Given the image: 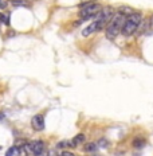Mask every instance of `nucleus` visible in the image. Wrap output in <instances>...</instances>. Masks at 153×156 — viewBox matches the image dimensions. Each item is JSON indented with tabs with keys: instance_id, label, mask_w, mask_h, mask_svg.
I'll list each match as a JSON object with an SVG mask.
<instances>
[{
	"instance_id": "f257e3e1",
	"label": "nucleus",
	"mask_w": 153,
	"mask_h": 156,
	"mask_svg": "<svg viewBox=\"0 0 153 156\" xmlns=\"http://www.w3.org/2000/svg\"><path fill=\"white\" fill-rule=\"evenodd\" d=\"M142 22V14L141 12H133L129 16H126L125 23H123L121 34L123 37H132L138 31V27Z\"/></svg>"
},
{
	"instance_id": "f03ea898",
	"label": "nucleus",
	"mask_w": 153,
	"mask_h": 156,
	"mask_svg": "<svg viewBox=\"0 0 153 156\" xmlns=\"http://www.w3.org/2000/svg\"><path fill=\"white\" fill-rule=\"evenodd\" d=\"M125 19L126 16L120 14V12H117V14L114 15V18L110 20V23L107 24L106 27V38L109 39V41H114V39L118 37L120 34H121L122 31V27H123V23H125Z\"/></svg>"
},
{
	"instance_id": "7ed1b4c3",
	"label": "nucleus",
	"mask_w": 153,
	"mask_h": 156,
	"mask_svg": "<svg viewBox=\"0 0 153 156\" xmlns=\"http://www.w3.org/2000/svg\"><path fill=\"white\" fill-rule=\"evenodd\" d=\"M117 14L116 9L113 7H110V5H105L101 11L97 14V16L93 19L94 22L97 23L98 26V31L103 30L105 27H107V24L110 23V20H112L113 18H114V15Z\"/></svg>"
},
{
	"instance_id": "20e7f679",
	"label": "nucleus",
	"mask_w": 153,
	"mask_h": 156,
	"mask_svg": "<svg viewBox=\"0 0 153 156\" xmlns=\"http://www.w3.org/2000/svg\"><path fill=\"white\" fill-rule=\"evenodd\" d=\"M103 7L98 3H93V2H87L83 5H81V11H79V19L81 20H87V19H94L97 16V14L102 9Z\"/></svg>"
},
{
	"instance_id": "39448f33",
	"label": "nucleus",
	"mask_w": 153,
	"mask_h": 156,
	"mask_svg": "<svg viewBox=\"0 0 153 156\" xmlns=\"http://www.w3.org/2000/svg\"><path fill=\"white\" fill-rule=\"evenodd\" d=\"M31 126L37 132H40L44 129V116L43 115H35L31 119Z\"/></svg>"
},
{
	"instance_id": "423d86ee",
	"label": "nucleus",
	"mask_w": 153,
	"mask_h": 156,
	"mask_svg": "<svg viewBox=\"0 0 153 156\" xmlns=\"http://www.w3.org/2000/svg\"><path fill=\"white\" fill-rule=\"evenodd\" d=\"M28 144H30V151L35 156H39L43 154V151H44V141L43 140H34V141L28 143Z\"/></svg>"
},
{
	"instance_id": "0eeeda50",
	"label": "nucleus",
	"mask_w": 153,
	"mask_h": 156,
	"mask_svg": "<svg viewBox=\"0 0 153 156\" xmlns=\"http://www.w3.org/2000/svg\"><path fill=\"white\" fill-rule=\"evenodd\" d=\"M94 32H98V26H97V23L93 20L86 28H83L82 30V35L83 37H90V35L94 34Z\"/></svg>"
},
{
	"instance_id": "6e6552de",
	"label": "nucleus",
	"mask_w": 153,
	"mask_h": 156,
	"mask_svg": "<svg viewBox=\"0 0 153 156\" xmlns=\"http://www.w3.org/2000/svg\"><path fill=\"white\" fill-rule=\"evenodd\" d=\"M98 143H94V141H92V143H86V144L83 145V151L85 152H87V154H94V152L98 149Z\"/></svg>"
},
{
	"instance_id": "1a4fd4ad",
	"label": "nucleus",
	"mask_w": 153,
	"mask_h": 156,
	"mask_svg": "<svg viewBox=\"0 0 153 156\" xmlns=\"http://www.w3.org/2000/svg\"><path fill=\"white\" fill-rule=\"evenodd\" d=\"M30 144H22V145H19L18 147V155L16 156H28L30 155Z\"/></svg>"
},
{
	"instance_id": "9d476101",
	"label": "nucleus",
	"mask_w": 153,
	"mask_h": 156,
	"mask_svg": "<svg viewBox=\"0 0 153 156\" xmlns=\"http://www.w3.org/2000/svg\"><path fill=\"white\" fill-rule=\"evenodd\" d=\"M145 144H146V140L144 137H141V136L134 137L133 139V141H132V145L134 148H142V147H145Z\"/></svg>"
},
{
	"instance_id": "9b49d317",
	"label": "nucleus",
	"mask_w": 153,
	"mask_h": 156,
	"mask_svg": "<svg viewBox=\"0 0 153 156\" xmlns=\"http://www.w3.org/2000/svg\"><path fill=\"white\" fill-rule=\"evenodd\" d=\"M86 141V136L83 135V133H78V135H75L73 137V143L75 145H78V144H83V143Z\"/></svg>"
},
{
	"instance_id": "f8f14e48",
	"label": "nucleus",
	"mask_w": 153,
	"mask_h": 156,
	"mask_svg": "<svg viewBox=\"0 0 153 156\" xmlns=\"http://www.w3.org/2000/svg\"><path fill=\"white\" fill-rule=\"evenodd\" d=\"M117 12H120V14H122L125 16H129L130 14H133V12H134V9L130 8V7H126V5H122V7H120L118 9H117Z\"/></svg>"
},
{
	"instance_id": "ddd939ff",
	"label": "nucleus",
	"mask_w": 153,
	"mask_h": 156,
	"mask_svg": "<svg viewBox=\"0 0 153 156\" xmlns=\"http://www.w3.org/2000/svg\"><path fill=\"white\" fill-rule=\"evenodd\" d=\"M9 23H11V18H9V14H3V12H0V24L9 26Z\"/></svg>"
},
{
	"instance_id": "4468645a",
	"label": "nucleus",
	"mask_w": 153,
	"mask_h": 156,
	"mask_svg": "<svg viewBox=\"0 0 153 156\" xmlns=\"http://www.w3.org/2000/svg\"><path fill=\"white\" fill-rule=\"evenodd\" d=\"M15 155H18V145H12L7 151V154H5V156H15Z\"/></svg>"
},
{
	"instance_id": "2eb2a0df",
	"label": "nucleus",
	"mask_w": 153,
	"mask_h": 156,
	"mask_svg": "<svg viewBox=\"0 0 153 156\" xmlns=\"http://www.w3.org/2000/svg\"><path fill=\"white\" fill-rule=\"evenodd\" d=\"M57 147L58 148H70V141H59Z\"/></svg>"
},
{
	"instance_id": "dca6fc26",
	"label": "nucleus",
	"mask_w": 153,
	"mask_h": 156,
	"mask_svg": "<svg viewBox=\"0 0 153 156\" xmlns=\"http://www.w3.org/2000/svg\"><path fill=\"white\" fill-rule=\"evenodd\" d=\"M57 156H75V155L70 151H62V152H59V154H57Z\"/></svg>"
},
{
	"instance_id": "f3484780",
	"label": "nucleus",
	"mask_w": 153,
	"mask_h": 156,
	"mask_svg": "<svg viewBox=\"0 0 153 156\" xmlns=\"http://www.w3.org/2000/svg\"><path fill=\"white\" fill-rule=\"evenodd\" d=\"M98 145H99V147H107L109 144H107V140H105V139H101V140L98 141Z\"/></svg>"
},
{
	"instance_id": "a211bd4d",
	"label": "nucleus",
	"mask_w": 153,
	"mask_h": 156,
	"mask_svg": "<svg viewBox=\"0 0 153 156\" xmlns=\"http://www.w3.org/2000/svg\"><path fill=\"white\" fill-rule=\"evenodd\" d=\"M149 26H151V30L153 31V14L149 16Z\"/></svg>"
},
{
	"instance_id": "6ab92c4d",
	"label": "nucleus",
	"mask_w": 153,
	"mask_h": 156,
	"mask_svg": "<svg viewBox=\"0 0 153 156\" xmlns=\"http://www.w3.org/2000/svg\"><path fill=\"white\" fill-rule=\"evenodd\" d=\"M92 156H96V155H92Z\"/></svg>"
},
{
	"instance_id": "aec40b11",
	"label": "nucleus",
	"mask_w": 153,
	"mask_h": 156,
	"mask_svg": "<svg viewBox=\"0 0 153 156\" xmlns=\"http://www.w3.org/2000/svg\"><path fill=\"white\" fill-rule=\"evenodd\" d=\"M11 2H12V0H11Z\"/></svg>"
}]
</instances>
